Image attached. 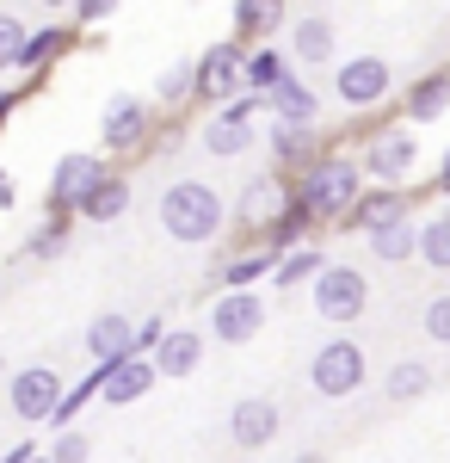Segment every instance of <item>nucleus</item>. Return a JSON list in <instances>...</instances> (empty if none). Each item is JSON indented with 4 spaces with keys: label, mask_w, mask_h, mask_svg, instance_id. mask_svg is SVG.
Returning a JSON list of instances; mask_svg holds the SVG:
<instances>
[{
    "label": "nucleus",
    "mask_w": 450,
    "mask_h": 463,
    "mask_svg": "<svg viewBox=\"0 0 450 463\" xmlns=\"http://www.w3.org/2000/svg\"><path fill=\"white\" fill-rule=\"evenodd\" d=\"M161 229L179 248H204V241H216L229 229V198L210 179H173L161 192Z\"/></svg>",
    "instance_id": "1"
},
{
    "label": "nucleus",
    "mask_w": 450,
    "mask_h": 463,
    "mask_svg": "<svg viewBox=\"0 0 450 463\" xmlns=\"http://www.w3.org/2000/svg\"><path fill=\"white\" fill-rule=\"evenodd\" d=\"M290 198L314 216V222H346L352 204L364 198V167L352 155H321L309 174L290 179Z\"/></svg>",
    "instance_id": "2"
},
{
    "label": "nucleus",
    "mask_w": 450,
    "mask_h": 463,
    "mask_svg": "<svg viewBox=\"0 0 450 463\" xmlns=\"http://www.w3.org/2000/svg\"><path fill=\"white\" fill-rule=\"evenodd\" d=\"M358 167H364V179H377V185H389V192H401V185L414 179V167H419L414 130H408V124H382V130H370L364 148H358Z\"/></svg>",
    "instance_id": "3"
},
{
    "label": "nucleus",
    "mask_w": 450,
    "mask_h": 463,
    "mask_svg": "<svg viewBox=\"0 0 450 463\" xmlns=\"http://www.w3.org/2000/svg\"><path fill=\"white\" fill-rule=\"evenodd\" d=\"M364 377H370V358H364V346L358 340H327V346H314L309 358V390L327 395V402H346V395L364 390Z\"/></svg>",
    "instance_id": "4"
},
{
    "label": "nucleus",
    "mask_w": 450,
    "mask_h": 463,
    "mask_svg": "<svg viewBox=\"0 0 450 463\" xmlns=\"http://www.w3.org/2000/svg\"><path fill=\"white\" fill-rule=\"evenodd\" d=\"M314 297V316L333 321V327H352V321L370 309V279L358 272V266H346V260H327V272L309 285Z\"/></svg>",
    "instance_id": "5"
},
{
    "label": "nucleus",
    "mask_w": 450,
    "mask_h": 463,
    "mask_svg": "<svg viewBox=\"0 0 450 463\" xmlns=\"http://www.w3.org/2000/svg\"><path fill=\"white\" fill-rule=\"evenodd\" d=\"M105 179H111V167H105V155H93V148H69L62 161H56V174H50V216H80V204L99 192Z\"/></svg>",
    "instance_id": "6"
},
{
    "label": "nucleus",
    "mask_w": 450,
    "mask_h": 463,
    "mask_svg": "<svg viewBox=\"0 0 450 463\" xmlns=\"http://www.w3.org/2000/svg\"><path fill=\"white\" fill-rule=\"evenodd\" d=\"M247 93V50L229 37V43H210L204 56H198V87H192V99L198 106H229V99H241Z\"/></svg>",
    "instance_id": "7"
},
{
    "label": "nucleus",
    "mask_w": 450,
    "mask_h": 463,
    "mask_svg": "<svg viewBox=\"0 0 450 463\" xmlns=\"http://www.w3.org/2000/svg\"><path fill=\"white\" fill-rule=\"evenodd\" d=\"M99 143L111 155H136V148L155 143V106L136 99V93H111L105 99V118H99Z\"/></svg>",
    "instance_id": "8"
},
{
    "label": "nucleus",
    "mask_w": 450,
    "mask_h": 463,
    "mask_svg": "<svg viewBox=\"0 0 450 463\" xmlns=\"http://www.w3.org/2000/svg\"><path fill=\"white\" fill-rule=\"evenodd\" d=\"M62 395H69V383H62L50 364H25V371H13V383H6V402H13V414H19L25 427H50L56 408H62Z\"/></svg>",
    "instance_id": "9"
},
{
    "label": "nucleus",
    "mask_w": 450,
    "mask_h": 463,
    "mask_svg": "<svg viewBox=\"0 0 450 463\" xmlns=\"http://www.w3.org/2000/svg\"><path fill=\"white\" fill-rule=\"evenodd\" d=\"M389 87H395V69L382 56H346L333 69V99L346 111H377L389 99Z\"/></svg>",
    "instance_id": "10"
},
{
    "label": "nucleus",
    "mask_w": 450,
    "mask_h": 463,
    "mask_svg": "<svg viewBox=\"0 0 450 463\" xmlns=\"http://www.w3.org/2000/svg\"><path fill=\"white\" fill-rule=\"evenodd\" d=\"M259 327H266V297L259 290H222L216 297V309H210V340L216 346H247V340H259Z\"/></svg>",
    "instance_id": "11"
},
{
    "label": "nucleus",
    "mask_w": 450,
    "mask_h": 463,
    "mask_svg": "<svg viewBox=\"0 0 450 463\" xmlns=\"http://www.w3.org/2000/svg\"><path fill=\"white\" fill-rule=\"evenodd\" d=\"M414 216V198L408 192H389V185H364V198L352 204V216L340 222V229H352V235H382V229H395V222H408Z\"/></svg>",
    "instance_id": "12"
},
{
    "label": "nucleus",
    "mask_w": 450,
    "mask_h": 463,
    "mask_svg": "<svg viewBox=\"0 0 450 463\" xmlns=\"http://www.w3.org/2000/svg\"><path fill=\"white\" fill-rule=\"evenodd\" d=\"M284 427V414H277L272 395H241L235 408H229V439H235V451H266Z\"/></svg>",
    "instance_id": "13"
},
{
    "label": "nucleus",
    "mask_w": 450,
    "mask_h": 463,
    "mask_svg": "<svg viewBox=\"0 0 450 463\" xmlns=\"http://www.w3.org/2000/svg\"><path fill=\"white\" fill-rule=\"evenodd\" d=\"M87 358L105 364V371H117L124 358H136V321L117 316V309L93 316V321H87Z\"/></svg>",
    "instance_id": "14"
},
{
    "label": "nucleus",
    "mask_w": 450,
    "mask_h": 463,
    "mask_svg": "<svg viewBox=\"0 0 450 463\" xmlns=\"http://www.w3.org/2000/svg\"><path fill=\"white\" fill-rule=\"evenodd\" d=\"M266 111H272V124H296V130H314L321 124V99H314V87L296 69L266 93Z\"/></svg>",
    "instance_id": "15"
},
{
    "label": "nucleus",
    "mask_w": 450,
    "mask_h": 463,
    "mask_svg": "<svg viewBox=\"0 0 450 463\" xmlns=\"http://www.w3.org/2000/svg\"><path fill=\"white\" fill-rule=\"evenodd\" d=\"M333 50H340V32H333L327 13H303V19H290V56H296L303 69L333 62Z\"/></svg>",
    "instance_id": "16"
},
{
    "label": "nucleus",
    "mask_w": 450,
    "mask_h": 463,
    "mask_svg": "<svg viewBox=\"0 0 450 463\" xmlns=\"http://www.w3.org/2000/svg\"><path fill=\"white\" fill-rule=\"evenodd\" d=\"M148 364H155V377H173V383H185V377L204 364V334H192V327H167V340L148 353Z\"/></svg>",
    "instance_id": "17"
},
{
    "label": "nucleus",
    "mask_w": 450,
    "mask_h": 463,
    "mask_svg": "<svg viewBox=\"0 0 450 463\" xmlns=\"http://www.w3.org/2000/svg\"><path fill=\"white\" fill-rule=\"evenodd\" d=\"M284 204H290V185H284V174H259V179H247L241 204H235V222H241V229H266V222H272Z\"/></svg>",
    "instance_id": "18"
},
{
    "label": "nucleus",
    "mask_w": 450,
    "mask_h": 463,
    "mask_svg": "<svg viewBox=\"0 0 450 463\" xmlns=\"http://www.w3.org/2000/svg\"><path fill=\"white\" fill-rule=\"evenodd\" d=\"M450 111V69L438 74H419L414 87H408V99H401V124L414 130V124H438Z\"/></svg>",
    "instance_id": "19"
},
{
    "label": "nucleus",
    "mask_w": 450,
    "mask_h": 463,
    "mask_svg": "<svg viewBox=\"0 0 450 463\" xmlns=\"http://www.w3.org/2000/svg\"><path fill=\"white\" fill-rule=\"evenodd\" d=\"M272 161H277V174H309L314 161H321V137L314 130H296V124H272Z\"/></svg>",
    "instance_id": "20"
},
{
    "label": "nucleus",
    "mask_w": 450,
    "mask_h": 463,
    "mask_svg": "<svg viewBox=\"0 0 450 463\" xmlns=\"http://www.w3.org/2000/svg\"><path fill=\"white\" fill-rule=\"evenodd\" d=\"M309 229H314V216L303 211V204H296V198H290V204H284V211H277L272 222H266V229H259V248H272L277 260H284V253L309 248V241H303V235H309Z\"/></svg>",
    "instance_id": "21"
},
{
    "label": "nucleus",
    "mask_w": 450,
    "mask_h": 463,
    "mask_svg": "<svg viewBox=\"0 0 450 463\" xmlns=\"http://www.w3.org/2000/svg\"><path fill=\"white\" fill-rule=\"evenodd\" d=\"M155 383H161V377H155V364H148V358H124V364L105 377V395H99V402H111V408H130V402H142Z\"/></svg>",
    "instance_id": "22"
},
{
    "label": "nucleus",
    "mask_w": 450,
    "mask_h": 463,
    "mask_svg": "<svg viewBox=\"0 0 450 463\" xmlns=\"http://www.w3.org/2000/svg\"><path fill=\"white\" fill-rule=\"evenodd\" d=\"M277 272V253L272 248H241L222 260V290H259V279Z\"/></svg>",
    "instance_id": "23"
},
{
    "label": "nucleus",
    "mask_w": 450,
    "mask_h": 463,
    "mask_svg": "<svg viewBox=\"0 0 450 463\" xmlns=\"http://www.w3.org/2000/svg\"><path fill=\"white\" fill-rule=\"evenodd\" d=\"M74 50V25H37L25 37V56H19V74H43L56 56H69Z\"/></svg>",
    "instance_id": "24"
},
{
    "label": "nucleus",
    "mask_w": 450,
    "mask_h": 463,
    "mask_svg": "<svg viewBox=\"0 0 450 463\" xmlns=\"http://www.w3.org/2000/svg\"><path fill=\"white\" fill-rule=\"evenodd\" d=\"M247 148H253V124L229 118V111H210V124H204V155H216V161H235V155H247Z\"/></svg>",
    "instance_id": "25"
},
{
    "label": "nucleus",
    "mask_w": 450,
    "mask_h": 463,
    "mask_svg": "<svg viewBox=\"0 0 450 463\" xmlns=\"http://www.w3.org/2000/svg\"><path fill=\"white\" fill-rule=\"evenodd\" d=\"M284 25V6L277 0H235V43L253 50V37H272Z\"/></svg>",
    "instance_id": "26"
},
{
    "label": "nucleus",
    "mask_w": 450,
    "mask_h": 463,
    "mask_svg": "<svg viewBox=\"0 0 450 463\" xmlns=\"http://www.w3.org/2000/svg\"><path fill=\"white\" fill-rule=\"evenodd\" d=\"M130 204H136V185H130L124 174H111L99 192H93V198L80 204V216H87V222H117V216L130 211Z\"/></svg>",
    "instance_id": "27"
},
{
    "label": "nucleus",
    "mask_w": 450,
    "mask_h": 463,
    "mask_svg": "<svg viewBox=\"0 0 450 463\" xmlns=\"http://www.w3.org/2000/svg\"><path fill=\"white\" fill-rule=\"evenodd\" d=\"M284 74H290V50H272V43L247 50V93H272Z\"/></svg>",
    "instance_id": "28"
},
{
    "label": "nucleus",
    "mask_w": 450,
    "mask_h": 463,
    "mask_svg": "<svg viewBox=\"0 0 450 463\" xmlns=\"http://www.w3.org/2000/svg\"><path fill=\"white\" fill-rule=\"evenodd\" d=\"M419 260L432 272H450V204H438V211L419 222Z\"/></svg>",
    "instance_id": "29"
},
{
    "label": "nucleus",
    "mask_w": 450,
    "mask_h": 463,
    "mask_svg": "<svg viewBox=\"0 0 450 463\" xmlns=\"http://www.w3.org/2000/svg\"><path fill=\"white\" fill-rule=\"evenodd\" d=\"M321 272H327V253H321V248H296V253H284V260H277L272 285L277 290H296V285H314Z\"/></svg>",
    "instance_id": "30"
},
{
    "label": "nucleus",
    "mask_w": 450,
    "mask_h": 463,
    "mask_svg": "<svg viewBox=\"0 0 450 463\" xmlns=\"http://www.w3.org/2000/svg\"><path fill=\"white\" fill-rule=\"evenodd\" d=\"M370 253H377L382 266H401V260H419V222L408 216V222H395V229H382V235H370Z\"/></svg>",
    "instance_id": "31"
},
{
    "label": "nucleus",
    "mask_w": 450,
    "mask_h": 463,
    "mask_svg": "<svg viewBox=\"0 0 450 463\" xmlns=\"http://www.w3.org/2000/svg\"><path fill=\"white\" fill-rule=\"evenodd\" d=\"M426 390H432V364H419V358H401V364L382 377V395H389V402H419Z\"/></svg>",
    "instance_id": "32"
},
{
    "label": "nucleus",
    "mask_w": 450,
    "mask_h": 463,
    "mask_svg": "<svg viewBox=\"0 0 450 463\" xmlns=\"http://www.w3.org/2000/svg\"><path fill=\"white\" fill-rule=\"evenodd\" d=\"M192 87H198V62H173V69H161V80H155V99L161 106H192Z\"/></svg>",
    "instance_id": "33"
},
{
    "label": "nucleus",
    "mask_w": 450,
    "mask_h": 463,
    "mask_svg": "<svg viewBox=\"0 0 450 463\" xmlns=\"http://www.w3.org/2000/svg\"><path fill=\"white\" fill-rule=\"evenodd\" d=\"M25 37H32V25H25L19 13H0V74L19 69V56H25Z\"/></svg>",
    "instance_id": "34"
},
{
    "label": "nucleus",
    "mask_w": 450,
    "mask_h": 463,
    "mask_svg": "<svg viewBox=\"0 0 450 463\" xmlns=\"http://www.w3.org/2000/svg\"><path fill=\"white\" fill-rule=\"evenodd\" d=\"M69 248V216H50L43 229H32V260H56Z\"/></svg>",
    "instance_id": "35"
},
{
    "label": "nucleus",
    "mask_w": 450,
    "mask_h": 463,
    "mask_svg": "<svg viewBox=\"0 0 450 463\" xmlns=\"http://www.w3.org/2000/svg\"><path fill=\"white\" fill-rule=\"evenodd\" d=\"M87 458H93V439H87L80 427H69V432L50 439V463H87Z\"/></svg>",
    "instance_id": "36"
},
{
    "label": "nucleus",
    "mask_w": 450,
    "mask_h": 463,
    "mask_svg": "<svg viewBox=\"0 0 450 463\" xmlns=\"http://www.w3.org/2000/svg\"><path fill=\"white\" fill-rule=\"evenodd\" d=\"M419 327H426V340H438V346H450V290H438V297H426V316H419Z\"/></svg>",
    "instance_id": "37"
},
{
    "label": "nucleus",
    "mask_w": 450,
    "mask_h": 463,
    "mask_svg": "<svg viewBox=\"0 0 450 463\" xmlns=\"http://www.w3.org/2000/svg\"><path fill=\"white\" fill-rule=\"evenodd\" d=\"M161 340H167V321H161V316L136 321V358H148V353H155V346H161Z\"/></svg>",
    "instance_id": "38"
},
{
    "label": "nucleus",
    "mask_w": 450,
    "mask_h": 463,
    "mask_svg": "<svg viewBox=\"0 0 450 463\" xmlns=\"http://www.w3.org/2000/svg\"><path fill=\"white\" fill-rule=\"evenodd\" d=\"M111 19V0H74V25H105Z\"/></svg>",
    "instance_id": "39"
},
{
    "label": "nucleus",
    "mask_w": 450,
    "mask_h": 463,
    "mask_svg": "<svg viewBox=\"0 0 450 463\" xmlns=\"http://www.w3.org/2000/svg\"><path fill=\"white\" fill-rule=\"evenodd\" d=\"M259 106H266V93H241V99H229L222 111H229V118H241V124H253V111H259Z\"/></svg>",
    "instance_id": "40"
},
{
    "label": "nucleus",
    "mask_w": 450,
    "mask_h": 463,
    "mask_svg": "<svg viewBox=\"0 0 450 463\" xmlns=\"http://www.w3.org/2000/svg\"><path fill=\"white\" fill-rule=\"evenodd\" d=\"M43 458V451H37V439H25V445H6V451H0V463H37Z\"/></svg>",
    "instance_id": "41"
},
{
    "label": "nucleus",
    "mask_w": 450,
    "mask_h": 463,
    "mask_svg": "<svg viewBox=\"0 0 450 463\" xmlns=\"http://www.w3.org/2000/svg\"><path fill=\"white\" fill-rule=\"evenodd\" d=\"M19 99H25V93H0V130H6V118L19 111Z\"/></svg>",
    "instance_id": "42"
},
{
    "label": "nucleus",
    "mask_w": 450,
    "mask_h": 463,
    "mask_svg": "<svg viewBox=\"0 0 450 463\" xmlns=\"http://www.w3.org/2000/svg\"><path fill=\"white\" fill-rule=\"evenodd\" d=\"M438 192L450 198V148H445V161H438Z\"/></svg>",
    "instance_id": "43"
},
{
    "label": "nucleus",
    "mask_w": 450,
    "mask_h": 463,
    "mask_svg": "<svg viewBox=\"0 0 450 463\" xmlns=\"http://www.w3.org/2000/svg\"><path fill=\"white\" fill-rule=\"evenodd\" d=\"M19 198H13V179H0V211H13Z\"/></svg>",
    "instance_id": "44"
},
{
    "label": "nucleus",
    "mask_w": 450,
    "mask_h": 463,
    "mask_svg": "<svg viewBox=\"0 0 450 463\" xmlns=\"http://www.w3.org/2000/svg\"><path fill=\"white\" fill-rule=\"evenodd\" d=\"M296 463H327V458H321V451H303V458H296Z\"/></svg>",
    "instance_id": "45"
},
{
    "label": "nucleus",
    "mask_w": 450,
    "mask_h": 463,
    "mask_svg": "<svg viewBox=\"0 0 450 463\" xmlns=\"http://www.w3.org/2000/svg\"><path fill=\"white\" fill-rule=\"evenodd\" d=\"M0 371H6V353H0Z\"/></svg>",
    "instance_id": "46"
},
{
    "label": "nucleus",
    "mask_w": 450,
    "mask_h": 463,
    "mask_svg": "<svg viewBox=\"0 0 450 463\" xmlns=\"http://www.w3.org/2000/svg\"><path fill=\"white\" fill-rule=\"evenodd\" d=\"M37 463H50V451H43V458H37Z\"/></svg>",
    "instance_id": "47"
},
{
    "label": "nucleus",
    "mask_w": 450,
    "mask_h": 463,
    "mask_svg": "<svg viewBox=\"0 0 450 463\" xmlns=\"http://www.w3.org/2000/svg\"><path fill=\"white\" fill-rule=\"evenodd\" d=\"M0 179H6V174H0Z\"/></svg>",
    "instance_id": "48"
}]
</instances>
